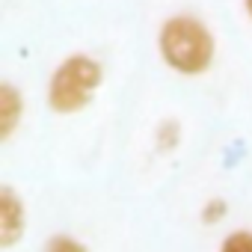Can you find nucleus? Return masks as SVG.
Returning a JSON list of instances; mask_svg holds the SVG:
<instances>
[{
    "instance_id": "f257e3e1",
    "label": "nucleus",
    "mask_w": 252,
    "mask_h": 252,
    "mask_svg": "<svg viewBox=\"0 0 252 252\" xmlns=\"http://www.w3.org/2000/svg\"><path fill=\"white\" fill-rule=\"evenodd\" d=\"M158 48H160L163 63L178 74L208 71L217 54V42L211 30L193 15H172L169 21H163Z\"/></svg>"
},
{
    "instance_id": "f03ea898",
    "label": "nucleus",
    "mask_w": 252,
    "mask_h": 252,
    "mask_svg": "<svg viewBox=\"0 0 252 252\" xmlns=\"http://www.w3.org/2000/svg\"><path fill=\"white\" fill-rule=\"evenodd\" d=\"M101 80H104V68L98 60L86 54H71L54 68L48 80V107L60 116L80 113L95 98Z\"/></svg>"
},
{
    "instance_id": "7ed1b4c3",
    "label": "nucleus",
    "mask_w": 252,
    "mask_h": 252,
    "mask_svg": "<svg viewBox=\"0 0 252 252\" xmlns=\"http://www.w3.org/2000/svg\"><path fill=\"white\" fill-rule=\"evenodd\" d=\"M27 231V208L12 187H0V246L12 249Z\"/></svg>"
},
{
    "instance_id": "20e7f679",
    "label": "nucleus",
    "mask_w": 252,
    "mask_h": 252,
    "mask_svg": "<svg viewBox=\"0 0 252 252\" xmlns=\"http://www.w3.org/2000/svg\"><path fill=\"white\" fill-rule=\"evenodd\" d=\"M24 116V98L18 95V89L6 80L0 83V140H9L18 128V122Z\"/></svg>"
},
{
    "instance_id": "39448f33",
    "label": "nucleus",
    "mask_w": 252,
    "mask_h": 252,
    "mask_svg": "<svg viewBox=\"0 0 252 252\" xmlns=\"http://www.w3.org/2000/svg\"><path fill=\"white\" fill-rule=\"evenodd\" d=\"M220 252H252V231L237 228V231L225 234L220 243Z\"/></svg>"
},
{
    "instance_id": "423d86ee",
    "label": "nucleus",
    "mask_w": 252,
    "mask_h": 252,
    "mask_svg": "<svg viewBox=\"0 0 252 252\" xmlns=\"http://www.w3.org/2000/svg\"><path fill=\"white\" fill-rule=\"evenodd\" d=\"M45 252H89V246L71 234H54L48 243H45Z\"/></svg>"
},
{
    "instance_id": "0eeeda50",
    "label": "nucleus",
    "mask_w": 252,
    "mask_h": 252,
    "mask_svg": "<svg viewBox=\"0 0 252 252\" xmlns=\"http://www.w3.org/2000/svg\"><path fill=\"white\" fill-rule=\"evenodd\" d=\"M225 214H228V205H225L222 199H211V202H205V208H202V222H205V225H217V222L225 220Z\"/></svg>"
},
{
    "instance_id": "6e6552de",
    "label": "nucleus",
    "mask_w": 252,
    "mask_h": 252,
    "mask_svg": "<svg viewBox=\"0 0 252 252\" xmlns=\"http://www.w3.org/2000/svg\"><path fill=\"white\" fill-rule=\"evenodd\" d=\"M246 12H249V18H252V0H246Z\"/></svg>"
}]
</instances>
